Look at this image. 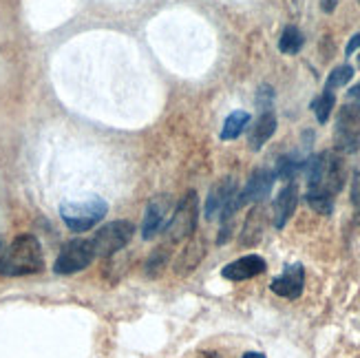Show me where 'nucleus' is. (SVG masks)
<instances>
[{
  "label": "nucleus",
  "mask_w": 360,
  "mask_h": 358,
  "mask_svg": "<svg viewBox=\"0 0 360 358\" xmlns=\"http://www.w3.org/2000/svg\"><path fill=\"white\" fill-rule=\"evenodd\" d=\"M305 201H307V206L323 215V217H330L334 212V197L330 193H323V191H316V188H309L307 195H305Z\"/></svg>",
  "instance_id": "16"
},
{
  "label": "nucleus",
  "mask_w": 360,
  "mask_h": 358,
  "mask_svg": "<svg viewBox=\"0 0 360 358\" xmlns=\"http://www.w3.org/2000/svg\"><path fill=\"white\" fill-rule=\"evenodd\" d=\"M173 197L170 195H158L148 201L144 222H142V237L153 239L158 237L162 230H166L170 217H173Z\"/></svg>",
  "instance_id": "8"
},
{
  "label": "nucleus",
  "mask_w": 360,
  "mask_h": 358,
  "mask_svg": "<svg viewBox=\"0 0 360 358\" xmlns=\"http://www.w3.org/2000/svg\"><path fill=\"white\" fill-rule=\"evenodd\" d=\"M234 193H237V181H234L232 177L219 179L210 188V195L206 199V208H203V212H206V219H212V217H217L219 212H221Z\"/></svg>",
  "instance_id": "13"
},
{
  "label": "nucleus",
  "mask_w": 360,
  "mask_h": 358,
  "mask_svg": "<svg viewBox=\"0 0 360 358\" xmlns=\"http://www.w3.org/2000/svg\"><path fill=\"white\" fill-rule=\"evenodd\" d=\"M241 358H265V354H261V352H248Z\"/></svg>",
  "instance_id": "28"
},
{
  "label": "nucleus",
  "mask_w": 360,
  "mask_h": 358,
  "mask_svg": "<svg viewBox=\"0 0 360 358\" xmlns=\"http://www.w3.org/2000/svg\"><path fill=\"white\" fill-rule=\"evenodd\" d=\"M250 124V115L245 111H234L228 115V120L224 122V129H221V139H237L245 127Z\"/></svg>",
  "instance_id": "17"
},
{
  "label": "nucleus",
  "mask_w": 360,
  "mask_h": 358,
  "mask_svg": "<svg viewBox=\"0 0 360 358\" xmlns=\"http://www.w3.org/2000/svg\"><path fill=\"white\" fill-rule=\"evenodd\" d=\"M347 104L354 106L356 111H360V84H356L354 89H349V93H347Z\"/></svg>",
  "instance_id": "25"
},
{
  "label": "nucleus",
  "mask_w": 360,
  "mask_h": 358,
  "mask_svg": "<svg viewBox=\"0 0 360 358\" xmlns=\"http://www.w3.org/2000/svg\"><path fill=\"white\" fill-rule=\"evenodd\" d=\"M276 131V115L272 111L261 113V117L257 120V124L250 129V148L252 151H261L263 144L274 135Z\"/></svg>",
  "instance_id": "15"
},
{
  "label": "nucleus",
  "mask_w": 360,
  "mask_h": 358,
  "mask_svg": "<svg viewBox=\"0 0 360 358\" xmlns=\"http://www.w3.org/2000/svg\"><path fill=\"white\" fill-rule=\"evenodd\" d=\"M197 219H199V197L195 191H188L181 197V201L177 204L173 217H170V222L166 226L168 239L173 243L188 239L197 228Z\"/></svg>",
  "instance_id": "5"
},
{
  "label": "nucleus",
  "mask_w": 360,
  "mask_h": 358,
  "mask_svg": "<svg viewBox=\"0 0 360 358\" xmlns=\"http://www.w3.org/2000/svg\"><path fill=\"white\" fill-rule=\"evenodd\" d=\"M303 170H305L309 188L330 193L332 197L342 191V186H345V179H347L345 162H342L340 153L336 151L311 155L307 162H303Z\"/></svg>",
  "instance_id": "1"
},
{
  "label": "nucleus",
  "mask_w": 360,
  "mask_h": 358,
  "mask_svg": "<svg viewBox=\"0 0 360 358\" xmlns=\"http://www.w3.org/2000/svg\"><path fill=\"white\" fill-rule=\"evenodd\" d=\"M352 204L356 210V222L360 224V181H356L354 188H352Z\"/></svg>",
  "instance_id": "24"
},
{
  "label": "nucleus",
  "mask_w": 360,
  "mask_h": 358,
  "mask_svg": "<svg viewBox=\"0 0 360 358\" xmlns=\"http://www.w3.org/2000/svg\"><path fill=\"white\" fill-rule=\"evenodd\" d=\"M303 168V162H299L294 158V155H283L278 162H276V170H274V177L276 179H283V181H290L296 177V173Z\"/></svg>",
  "instance_id": "19"
},
{
  "label": "nucleus",
  "mask_w": 360,
  "mask_h": 358,
  "mask_svg": "<svg viewBox=\"0 0 360 358\" xmlns=\"http://www.w3.org/2000/svg\"><path fill=\"white\" fill-rule=\"evenodd\" d=\"M358 67H360V56H358Z\"/></svg>",
  "instance_id": "31"
},
{
  "label": "nucleus",
  "mask_w": 360,
  "mask_h": 358,
  "mask_svg": "<svg viewBox=\"0 0 360 358\" xmlns=\"http://www.w3.org/2000/svg\"><path fill=\"white\" fill-rule=\"evenodd\" d=\"M296 206H299V188H296V184H285L283 188L278 191L274 204H272V217H274V226L281 230L285 228V224L292 219V215L296 210Z\"/></svg>",
  "instance_id": "12"
},
{
  "label": "nucleus",
  "mask_w": 360,
  "mask_h": 358,
  "mask_svg": "<svg viewBox=\"0 0 360 358\" xmlns=\"http://www.w3.org/2000/svg\"><path fill=\"white\" fill-rule=\"evenodd\" d=\"M301 46H303V34L296 27H285L283 29V34H281L278 38V49L281 53H285V56H294V53H299L301 51Z\"/></svg>",
  "instance_id": "18"
},
{
  "label": "nucleus",
  "mask_w": 360,
  "mask_h": 358,
  "mask_svg": "<svg viewBox=\"0 0 360 358\" xmlns=\"http://www.w3.org/2000/svg\"><path fill=\"white\" fill-rule=\"evenodd\" d=\"M334 104H336V98H334L332 91H325L323 96H319L314 102H311V111H314V115L321 124H325L327 120H330Z\"/></svg>",
  "instance_id": "20"
},
{
  "label": "nucleus",
  "mask_w": 360,
  "mask_h": 358,
  "mask_svg": "<svg viewBox=\"0 0 360 358\" xmlns=\"http://www.w3.org/2000/svg\"><path fill=\"white\" fill-rule=\"evenodd\" d=\"M356 153H358V160H356V173L360 175V142H358V148H356Z\"/></svg>",
  "instance_id": "29"
},
{
  "label": "nucleus",
  "mask_w": 360,
  "mask_h": 358,
  "mask_svg": "<svg viewBox=\"0 0 360 358\" xmlns=\"http://www.w3.org/2000/svg\"><path fill=\"white\" fill-rule=\"evenodd\" d=\"M203 358H219L217 354H203Z\"/></svg>",
  "instance_id": "30"
},
{
  "label": "nucleus",
  "mask_w": 360,
  "mask_h": 358,
  "mask_svg": "<svg viewBox=\"0 0 360 358\" xmlns=\"http://www.w3.org/2000/svg\"><path fill=\"white\" fill-rule=\"evenodd\" d=\"M356 49H360V34H356V36H354V38L347 42V49H345V53H347V56H352Z\"/></svg>",
  "instance_id": "26"
},
{
  "label": "nucleus",
  "mask_w": 360,
  "mask_h": 358,
  "mask_svg": "<svg viewBox=\"0 0 360 358\" xmlns=\"http://www.w3.org/2000/svg\"><path fill=\"white\" fill-rule=\"evenodd\" d=\"M265 268H268V263H265L263 257L245 255L237 261L228 263V266L221 270V276L228 279V281H248V279H255V276L263 274Z\"/></svg>",
  "instance_id": "10"
},
{
  "label": "nucleus",
  "mask_w": 360,
  "mask_h": 358,
  "mask_svg": "<svg viewBox=\"0 0 360 358\" xmlns=\"http://www.w3.org/2000/svg\"><path fill=\"white\" fill-rule=\"evenodd\" d=\"M257 104L261 106V111H270V106H272V89L268 84H263L257 93Z\"/></svg>",
  "instance_id": "23"
},
{
  "label": "nucleus",
  "mask_w": 360,
  "mask_h": 358,
  "mask_svg": "<svg viewBox=\"0 0 360 358\" xmlns=\"http://www.w3.org/2000/svg\"><path fill=\"white\" fill-rule=\"evenodd\" d=\"M336 3H338V0H321V9L325 13H332L336 9Z\"/></svg>",
  "instance_id": "27"
},
{
  "label": "nucleus",
  "mask_w": 360,
  "mask_h": 358,
  "mask_svg": "<svg viewBox=\"0 0 360 358\" xmlns=\"http://www.w3.org/2000/svg\"><path fill=\"white\" fill-rule=\"evenodd\" d=\"M93 259H96V252H93L91 239H71L60 250V255L53 263V270L58 274H73V272H80V270L89 268Z\"/></svg>",
  "instance_id": "6"
},
{
  "label": "nucleus",
  "mask_w": 360,
  "mask_h": 358,
  "mask_svg": "<svg viewBox=\"0 0 360 358\" xmlns=\"http://www.w3.org/2000/svg\"><path fill=\"white\" fill-rule=\"evenodd\" d=\"M358 127H360V111H356L354 106L345 104L338 111V120H336V133H334L336 153H340V155L356 153L358 142H360Z\"/></svg>",
  "instance_id": "7"
},
{
  "label": "nucleus",
  "mask_w": 360,
  "mask_h": 358,
  "mask_svg": "<svg viewBox=\"0 0 360 358\" xmlns=\"http://www.w3.org/2000/svg\"><path fill=\"white\" fill-rule=\"evenodd\" d=\"M108 212V204L102 197H86L82 201H65L60 206V217L73 232H86L93 226H98L104 215Z\"/></svg>",
  "instance_id": "3"
},
{
  "label": "nucleus",
  "mask_w": 360,
  "mask_h": 358,
  "mask_svg": "<svg viewBox=\"0 0 360 358\" xmlns=\"http://www.w3.org/2000/svg\"><path fill=\"white\" fill-rule=\"evenodd\" d=\"M263 230H265V210L261 206H255L250 210L248 219L243 224V230H241V239L239 243L243 248H252L261 241L263 237Z\"/></svg>",
  "instance_id": "14"
},
{
  "label": "nucleus",
  "mask_w": 360,
  "mask_h": 358,
  "mask_svg": "<svg viewBox=\"0 0 360 358\" xmlns=\"http://www.w3.org/2000/svg\"><path fill=\"white\" fill-rule=\"evenodd\" d=\"M352 77H354V69H352L349 65L336 67V69L330 73V77H327V82H325V91H332V93H334V89L345 87V84L352 80Z\"/></svg>",
  "instance_id": "21"
},
{
  "label": "nucleus",
  "mask_w": 360,
  "mask_h": 358,
  "mask_svg": "<svg viewBox=\"0 0 360 358\" xmlns=\"http://www.w3.org/2000/svg\"><path fill=\"white\" fill-rule=\"evenodd\" d=\"M274 170L270 168H259L255 170L252 175H250L245 188L241 191V199L243 204H259V201H263L265 197H268L272 193V186H274Z\"/></svg>",
  "instance_id": "11"
},
{
  "label": "nucleus",
  "mask_w": 360,
  "mask_h": 358,
  "mask_svg": "<svg viewBox=\"0 0 360 358\" xmlns=\"http://www.w3.org/2000/svg\"><path fill=\"white\" fill-rule=\"evenodd\" d=\"M168 266V248L160 245L158 250H153L148 263H146V274L148 276H158L164 268Z\"/></svg>",
  "instance_id": "22"
},
{
  "label": "nucleus",
  "mask_w": 360,
  "mask_h": 358,
  "mask_svg": "<svg viewBox=\"0 0 360 358\" xmlns=\"http://www.w3.org/2000/svg\"><path fill=\"white\" fill-rule=\"evenodd\" d=\"M303 286H305V270H303L301 263H292V266H288L270 283V288H272V292L276 294V297H283V299H290V301L301 297Z\"/></svg>",
  "instance_id": "9"
},
{
  "label": "nucleus",
  "mask_w": 360,
  "mask_h": 358,
  "mask_svg": "<svg viewBox=\"0 0 360 358\" xmlns=\"http://www.w3.org/2000/svg\"><path fill=\"white\" fill-rule=\"evenodd\" d=\"M133 235H135V226L127 219L106 224L91 237L93 252H96V257H113L131 243Z\"/></svg>",
  "instance_id": "4"
},
{
  "label": "nucleus",
  "mask_w": 360,
  "mask_h": 358,
  "mask_svg": "<svg viewBox=\"0 0 360 358\" xmlns=\"http://www.w3.org/2000/svg\"><path fill=\"white\" fill-rule=\"evenodd\" d=\"M0 248H3V241H0Z\"/></svg>",
  "instance_id": "32"
},
{
  "label": "nucleus",
  "mask_w": 360,
  "mask_h": 358,
  "mask_svg": "<svg viewBox=\"0 0 360 358\" xmlns=\"http://www.w3.org/2000/svg\"><path fill=\"white\" fill-rule=\"evenodd\" d=\"M44 268L42 245L34 235L15 237L0 257V274L3 276H25L36 274Z\"/></svg>",
  "instance_id": "2"
}]
</instances>
